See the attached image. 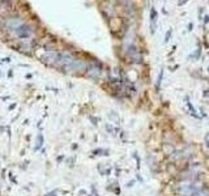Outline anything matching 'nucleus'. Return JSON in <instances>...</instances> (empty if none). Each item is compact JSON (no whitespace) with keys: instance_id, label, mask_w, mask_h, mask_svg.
Wrapping results in <instances>:
<instances>
[{"instance_id":"nucleus-1","label":"nucleus","mask_w":209,"mask_h":196,"mask_svg":"<svg viewBox=\"0 0 209 196\" xmlns=\"http://www.w3.org/2000/svg\"><path fill=\"white\" fill-rule=\"evenodd\" d=\"M156 18H157V12H156L153 8L150 11V20H152V28H153V32H154V22H156Z\"/></svg>"},{"instance_id":"nucleus-2","label":"nucleus","mask_w":209,"mask_h":196,"mask_svg":"<svg viewBox=\"0 0 209 196\" xmlns=\"http://www.w3.org/2000/svg\"><path fill=\"white\" fill-rule=\"evenodd\" d=\"M170 36H171V29L169 30V32L166 33V38H165V42H167L169 41V38H170Z\"/></svg>"}]
</instances>
